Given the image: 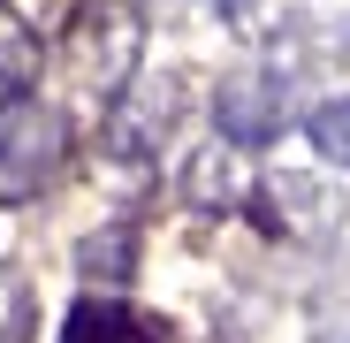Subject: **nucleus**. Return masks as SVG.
I'll return each instance as SVG.
<instances>
[{"label":"nucleus","mask_w":350,"mask_h":343,"mask_svg":"<svg viewBox=\"0 0 350 343\" xmlns=\"http://www.w3.org/2000/svg\"><path fill=\"white\" fill-rule=\"evenodd\" d=\"M69 160V114L46 99L0 107V199H38Z\"/></svg>","instance_id":"nucleus-1"},{"label":"nucleus","mask_w":350,"mask_h":343,"mask_svg":"<svg viewBox=\"0 0 350 343\" xmlns=\"http://www.w3.org/2000/svg\"><path fill=\"white\" fill-rule=\"evenodd\" d=\"M252 199H259V221L274 229V237L305 244V252L335 244V237H342V221H350V199H342L327 176H312V168H274V176H267Z\"/></svg>","instance_id":"nucleus-2"},{"label":"nucleus","mask_w":350,"mask_h":343,"mask_svg":"<svg viewBox=\"0 0 350 343\" xmlns=\"http://www.w3.org/2000/svg\"><path fill=\"white\" fill-rule=\"evenodd\" d=\"M289 114H297V77L289 69H274V62H259V69H237L221 92H213V123H221V138L228 145H274L282 130H289Z\"/></svg>","instance_id":"nucleus-3"},{"label":"nucleus","mask_w":350,"mask_h":343,"mask_svg":"<svg viewBox=\"0 0 350 343\" xmlns=\"http://www.w3.org/2000/svg\"><path fill=\"white\" fill-rule=\"evenodd\" d=\"M175 114H183V77H130L114 92V114H107V160L114 168H152Z\"/></svg>","instance_id":"nucleus-4"},{"label":"nucleus","mask_w":350,"mask_h":343,"mask_svg":"<svg viewBox=\"0 0 350 343\" xmlns=\"http://www.w3.org/2000/svg\"><path fill=\"white\" fill-rule=\"evenodd\" d=\"M252 160H244V145H228V138H213V145H198L191 160H183V206L191 214H237V206H252Z\"/></svg>","instance_id":"nucleus-5"},{"label":"nucleus","mask_w":350,"mask_h":343,"mask_svg":"<svg viewBox=\"0 0 350 343\" xmlns=\"http://www.w3.org/2000/svg\"><path fill=\"white\" fill-rule=\"evenodd\" d=\"M137 53H145V23L137 16H99L92 23V84L99 92H122L137 77Z\"/></svg>","instance_id":"nucleus-6"},{"label":"nucleus","mask_w":350,"mask_h":343,"mask_svg":"<svg viewBox=\"0 0 350 343\" xmlns=\"http://www.w3.org/2000/svg\"><path fill=\"white\" fill-rule=\"evenodd\" d=\"M77 267H84L92 282H130V267H137V229H130V221L92 229V237L77 244Z\"/></svg>","instance_id":"nucleus-7"},{"label":"nucleus","mask_w":350,"mask_h":343,"mask_svg":"<svg viewBox=\"0 0 350 343\" xmlns=\"http://www.w3.org/2000/svg\"><path fill=\"white\" fill-rule=\"evenodd\" d=\"M62 343H145V328H137L122 305H77Z\"/></svg>","instance_id":"nucleus-8"},{"label":"nucleus","mask_w":350,"mask_h":343,"mask_svg":"<svg viewBox=\"0 0 350 343\" xmlns=\"http://www.w3.org/2000/svg\"><path fill=\"white\" fill-rule=\"evenodd\" d=\"M305 138H312V153H320V160L350 168V99H327V107H312V114H305Z\"/></svg>","instance_id":"nucleus-9"},{"label":"nucleus","mask_w":350,"mask_h":343,"mask_svg":"<svg viewBox=\"0 0 350 343\" xmlns=\"http://www.w3.org/2000/svg\"><path fill=\"white\" fill-rule=\"evenodd\" d=\"M23 328H31V290L16 267H0V343H23Z\"/></svg>","instance_id":"nucleus-10"},{"label":"nucleus","mask_w":350,"mask_h":343,"mask_svg":"<svg viewBox=\"0 0 350 343\" xmlns=\"http://www.w3.org/2000/svg\"><path fill=\"white\" fill-rule=\"evenodd\" d=\"M312 343H350V290L320 305V320H312Z\"/></svg>","instance_id":"nucleus-11"},{"label":"nucleus","mask_w":350,"mask_h":343,"mask_svg":"<svg viewBox=\"0 0 350 343\" xmlns=\"http://www.w3.org/2000/svg\"><path fill=\"white\" fill-rule=\"evenodd\" d=\"M8 99H16V69H8V62H0V107H8Z\"/></svg>","instance_id":"nucleus-12"}]
</instances>
